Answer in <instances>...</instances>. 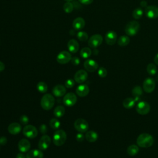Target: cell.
Here are the masks:
<instances>
[{
	"label": "cell",
	"instance_id": "8992f818",
	"mask_svg": "<svg viewBox=\"0 0 158 158\" xmlns=\"http://www.w3.org/2000/svg\"><path fill=\"white\" fill-rule=\"evenodd\" d=\"M102 41L103 38L100 34H94L89 38L88 43L89 47L92 48H96L102 44Z\"/></svg>",
	"mask_w": 158,
	"mask_h": 158
},
{
	"label": "cell",
	"instance_id": "ba28073f",
	"mask_svg": "<svg viewBox=\"0 0 158 158\" xmlns=\"http://www.w3.org/2000/svg\"><path fill=\"white\" fill-rule=\"evenodd\" d=\"M150 105L146 101H139L136 106V112L141 115H146L150 111Z\"/></svg>",
	"mask_w": 158,
	"mask_h": 158
},
{
	"label": "cell",
	"instance_id": "cb8c5ba5",
	"mask_svg": "<svg viewBox=\"0 0 158 158\" xmlns=\"http://www.w3.org/2000/svg\"><path fill=\"white\" fill-rule=\"evenodd\" d=\"M85 138L88 141L93 143V142H95L98 139V135L96 132H95L94 131L91 130V131H88L86 133Z\"/></svg>",
	"mask_w": 158,
	"mask_h": 158
},
{
	"label": "cell",
	"instance_id": "7c38bea8",
	"mask_svg": "<svg viewBox=\"0 0 158 158\" xmlns=\"http://www.w3.org/2000/svg\"><path fill=\"white\" fill-rule=\"evenodd\" d=\"M156 83L154 80L151 78H147L144 80L143 83V90L148 93H152L155 88Z\"/></svg>",
	"mask_w": 158,
	"mask_h": 158
},
{
	"label": "cell",
	"instance_id": "8fae6325",
	"mask_svg": "<svg viewBox=\"0 0 158 158\" xmlns=\"http://www.w3.org/2000/svg\"><path fill=\"white\" fill-rule=\"evenodd\" d=\"M77 101V98L75 94L73 93H67L63 98V102L64 104L68 106L72 107L75 104Z\"/></svg>",
	"mask_w": 158,
	"mask_h": 158
},
{
	"label": "cell",
	"instance_id": "d590c367",
	"mask_svg": "<svg viewBox=\"0 0 158 158\" xmlns=\"http://www.w3.org/2000/svg\"><path fill=\"white\" fill-rule=\"evenodd\" d=\"M49 125L52 129L57 130L60 127V123L59 120H57V118H54L51 119V120L49 122Z\"/></svg>",
	"mask_w": 158,
	"mask_h": 158
},
{
	"label": "cell",
	"instance_id": "30bf717a",
	"mask_svg": "<svg viewBox=\"0 0 158 158\" xmlns=\"http://www.w3.org/2000/svg\"><path fill=\"white\" fill-rule=\"evenodd\" d=\"M146 16L150 19H155L158 17V7L156 6H148L144 10Z\"/></svg>",
	"mask_w": 158,
	"mask_h": 158
},
{
	"label": "cell",
	"instance_id": "836d02e7",
	"mask_svg": "<svg viewBox=\"0 0 158 158\" xmlns=\"http://www.w3.org/2000/svg\"><path fill=\"white\" fill-rule=\"evenodd\" d=\"M63 9L65 13H70L73 10V5L70 1H67L63 6Z\"/></svg>",
	"mask_w": 158,
	"mask_h": 158
},
{
	"label": "cell",
	"instance_id": "4316f807",
	"mask_svg": "<svg viewBox=\"0 0 158 158\" xmlns=\"http://www.w3.org/2000/svg\"><path fill=\"white\" fill-rule=\"evenodd\" d=\"M130 43V38L127 35H122L117 39V44L118 46L123 47L127 46Z\"/></svg>",
	"mask_w": 158,
	"mask_h": 158
},
{
	"label": "cell",
	"instance_id": "f907efd6",
	"mask_svg": "<svg viewBox=\"0 0 158 158\" xmlns=\"http://www.w3.org/2000/svg\"><path fill=\"white\" fill-rule=\"evenodd\" d=\"M157 80H158V77H157Z\"/></svg>",
	"mask_w": 158,
	"mask_h": 158
},
{
	"label": "cell",
	"instance_id": "d6a6232c",
	"mask_svg": "<svg viewBox=\"0 0 158 158\" xmlns=\"http://www.w3.org/2000/svg\"><path fill=\"white\" fill-rule=\"evenodd\" d=\"M146 70L150 75H154L157 73V67L156 65L152 63H150L148 65Z\"/></svg>",
	"mask_w": 158,
	"mask_h": 158
},
{
	"label": "cell",
	"instance_id": "2e32d148",
	"mask_svg": "<svg viewBox=\"0 0 158 158\" xmlns=\"http://www.w3.org/2000/svg\"><path fill=\"white\" fill-rule=\"evenodd\" d=\"M117 40V35L114 31H109L105 36V41L107 44L112 46Z\"/></svg>",
	"mask_w": 158,
	"mask_h": 158
},
{
	"label": "cell",
	"instance_id": "3957f363",
	"mask_svg": "<svg viewBox=\"0 0 158 158\" xmlns=\"http://www.w3.org/2000/svg\"><path fill=\"white\" fill-rule=\"evenodd\" d=\"M67 139V134L64 130H58L55 131L52 137V141L57 146L63 145Z\"/></svg>",
	"mask_w": 158,
	"mask_h": 158
},
{
	"label": "cell",
	"instance_id": "681fc988",
	"mask_svg": "<svg viewBox=\"0 0 158 158\" xmlns=\"http://www.w3.org/2000/svg\"><path fill=\"white\" fill-rule=\"evenodd\" d=\"M66 1H73V0H65Z\"/></svg>",
	"mask_w": 158,
	"mask_h": 158
},
{
	"label": "cell",
	"instance_id": "f1b7e54d",
	"mask_svg": "<svg viewBox=\"0 0 158 158\" xmlns=\"http://www.w3.org/2000/svg\"><path fill=\"white\" fill-rule=\"evenodd\" d=\"M139 152V148L135 144H131L127 148V154L130 156H134Z\"/></svg>",
	"mask_w": 158,
	"mask_h": 158
},
{
	"label": "cell",
	"instance_id": "83f0119b",
	"mask_svg": "<svg viewBox=\"0 0 158 158\" xmlns=\"http://www.w3.org/2000/svg\"><path fill=\"white\" fill-rule=\"evenodd\" d=\"M65 112V109L64 108V106H57L54 110V115L56 117H62Z\"/></svg>",
	"mask_w": 158,
	"mask_h": 158
},
{
	"label": "cell",
	"instance_id": "9c48e42d",
	"mask_svg": "<svg viewBox=\"0 0 158 158\" xmlns=\"http://www.w3.org/2000/svg\"><path fill=\"white\" fill-rule=\"evenodd\" d=\"M72 56L70 53L67 51H62L60 52L56 57V60L58 63L60 64H65L71 60Z\"/></svg>",
	"mask_w": 158,
	"mask_h": 158
},
{
	"label": "cell",
	"instance_id": "f6af8a7d",
	"mask_svg": "<svg viewBox=\"0 0 158 158\" xmlns=\"http://www.w3.org/2000/svg\"><path fill=\"white\" fill-rule=\"evenodd\" d=\"M4 69H5L4 64L2 62L0 61V72L3 71V70H4Z\"/></svg>",
	"mask_w": 158,
	"mask_h": 158
},
{
	"label": "cell",
	"instance_id": "1f68e13d",
	"mask_svg": "<svg viewBox=\"0 0 158 158\" xmlns=\"http://www.w3.org/2000/svg\"><path fill=\"white\" fill-rule=\"evenodd\" d=\"M36 88L39 92L41 93H44L48 90V85L46 83L43 81H40L36 85Z\"/></svg>",
	"mask_w": 158,
	"mask_h": 158
},
{
	"label": "cell",
	"instance_id": "7dc6e473",
	"mask_svg": "<svg viewBox=\"0 0 158 158\" xmlns=\"http://www.w3.org/2000/svg\"><path fill=\"white\" fill-rule=\"evenodd\" d=\"M154 62L156 64L158 65V53H157L156 54V56H154Z\"/></svg>",
	"mask_w": 158,
	"mask_h": 158
},
{
	"label": "cell",
	"instance_id": "484cf974",
	"mask_svg": "<svg viewBox=\"0 0 158 158\" xmlns=\"http://www.w3.org/2000/svg\"><path fill=\"white\" fill-rule=\"evenodd\" d=\"M135 100L132 98H127L125 99L122 102L123 106L126 109H131L135 105Z\"/></svg>",
	"mask_w": 158,
	"mask_h": 158
},
{
	"label": "cell",
	"instance_id": "52a82bcc",
	"mask_svg": "<svg viewBox=\"0 0 158 158\" xmlns=\"http://www.w3.org/2000/svg\"><path fill=\"white\" fill-rule=\"evenodd\" d=\"M23 134L28 138H34L38 135V131L36 127L31 125H25L23 128Z\"/></svg>",
	"mask_w": 158,
	"mask_h": 158
},
{
	"label": "cell",
	"instance_id": "4fadbf2b",
	"mask_svg": "<svg viewBox=\"0 0 158 158\" xmlns=\"http://www.w3.org/2000/svg\"><path fill=\"white\" fill-rule=\"evenodd\" d=\"M51 142L49 136L44 135L41 137L38 142V148L41 151H44L48 148Z\"/></svg>",
	"mask_w": 158,
	"mask_h": 158
},
{
	"label": "cell",
	"instance_id": "d4e9b609",
	"mask_svg": "<svg viewBox=\"0 0 158 158\" xmlns=\"http://www.w3.org/2000/svg\"><path fill=\"white\" fill-rule=\"evenodd\" d=\"M143 94V89L139 86H135L132 89V95L134 96L135 101L140 100V97Z\"/></svg>",
	"mask_w": 158,
	"mask_h": 158
},
{
	"label": "cell",
	"instance_id": "7402d4cb",
	"mask_svg": "<svg viewBox=\"0 0 158 158\" xmlns=\"http://www.w3.org/2000/svg\"><path fill=\"white\" fill-rule=\"evenodd\" d=\"M85 21L82 17L76 18L72 23L73 28L76 30H80L85 27Z\"/></svg>",
	"mask_w": 158,
	"mask_h": 158
},
{
	"label": "cell",
	"instance_id": "7bdbcfd3",
	"mask_svg": "<svg viewBox=\"0 0 158 158\" xmlns=\"http://www.w3.org/2000/svg\"><path fill=\"white\" fill-rule=\"evenodd\" d=\"M80 3L84 5H89L91 4L93 1V0H78Z\"/></svg>",
	"mask_w": 158,
	"mask_h": 158
},
{
	"label": "cell",
	"instance_id": "7a4b0ae2",
	"mask_svg": "<svg viewBox=\"0 0 158 158\" xmlns=\"http://www.w3.org/2000/svg\"><path fill=\"white\" fill-rule=\"evenodd\" d=\"M140 25L138 22L136 20H132L129 22L125 26V32L127 36H133L136 35L139 31Z\"/></svg>",
	"mask_w": 158,
	"mask_h": 158
},
{
	"label": "cell",
	"instance_id": "ab89813d",
	"mask_svg": "<svg viewBox=\"0 0 158 158\" xmlns=\"http://www.w3.org/2000/svg\"><path fill=\"white\" fill-rule=\"evenodd\" d=\"M71 62H72V64L73 65H79V64L80 62V59L78 57H73L71 59Z\"/></svg>",
	"mask_w": 158,
	"mask_h": 158
},
{
	"label": "cell",
	"instance_id": "4dcf8cb0",
	"mask_svg": "<svg viewBox=\"0 0 158 158\" xmlns=\"http://www.w3.org/2000/svg\"><path fill=\"white\" fill-rule=\"evenodd\" d=\"M143 15V10L140 7H137L132 12V16L136 20H138L141 18Z\"/></svg>",
	"mask_w": 158,
	"mask_h": 158
},
{
	"label": "cell",
	"instance_id": "f546056e",
	"mask_svg": "<svg viewBox=\"0 0 158 158\" xmlns=\"http://www.w3.org/2000/svg\"><path fill=\"white\" fill-rule=\"evenodd\" d=\"M91 53H92V52L89 48L85 47L81 49L80 54L81 57H82L83 58L87 59L91 55Z\"/></svg>",
	"mask_w": 158,
	"mask_h": 158
},
{
	"label": "cell",
	"instance_id": "74e56055",
	"mask_svg": "<svg viewBox=\"0 0 158 158\" xmlns=\"http://www.w3.org/2000/svg\"><path fill=\"white\" fill-rule=\"evenodd\" d=\"M75 81L73 79H68L65 82V86L67 88H71L75 85Z\"/></svg>",
	"mask_w": 158,
	"mask_h": 158
},
{
	"label": "cell",
	"instance_id": "bcb514c9",
	"mask_svg": "<svg viewBox=\"0 0 158 158\" xmlns=\"http://www.w3.org/2000/svg\"><path fill=\"white\" fill-rule=\"evenodd\" d=\"M16 158H27L24 154H23L22 153H18L17 154Z\"/></svg>",
	"mask_w": 158,
	"mask_h": 158
},
{
	"label": "cell",
	"instance_id": "5b68a950",
	"mask_svg": "<svg viewBox=\"0 0 158 158\" xmlns=\"http://www.w3.org/2000/svg\"><path fill=\"white\" fill-rule=\"evenodd\" d=\"M75 128L80 133L86 132L89 128L88 123L83 118H78L74 122Z\"/></svg>",
	"mask_w": 158,
	"mask_h": 158
},
{
	"label": "cell",
	"instance_id": "44dd1931",
	"mask_svg": "<svg viewBox=\"0 0 158 158\" xmlns=\"http://www.w3.org/2000/svg\"><path fill=\"white\" fill-rule=\"evenodd\" d=\"M7 130L12 135H17L21 131L22 127L19 123L13 122L8 126Z\"/></svg>",
	"mask_w": 158,
	"mask_h": 158
},
{
	"label": "cell",
	"instance_id": "b9f144b4",
	"mask_svg": "<svg viewBox=\"0 0 158 158\" xmlns=\"http://www.w3.org/2000/svg\"><path fill=\"white\" fill-rule=\"evenodd\" d=\"M84 135L82 134V133H78L76 135V139L79 141V142H81V141H83L84 140Z\"/></svg>",
	"mask_w": 158,
	"mask_h": 158
},
{
	"label": "cell",
	"instance_id": "277c9868",
	"mask_svg": "<svg viewBox=\"0 0 158 158\" xmlns=\"http://www.w3.org/2000/svg\"><path fill=\"white\" fill-rule=\"evenodd\" d=\"M54 98L51 94H45L41 99V106L46 110H49L52 109L54 105Z\"/></svg>",
	"mask_w": 158,
	"mask_h": 158
},
{
	"label": "cell",
	"instance_id": "60d3db41",
	"mask_svg": "<svg viewBox=\"0 0 158 158\" xmlns=\"http://www.w3.org/2000/svg\"><path fill=\"white\" fill-rule=\"evenodd\" d=\"M48 130V127L45 124H42L40 126V131L41 133L45 134L47 132Z\"/></svg>",
	"mask_w": 158,
	"mask_h": 158
},
{
	"label": "cell",
	"instance_id": "d6986e66",
	"mask_svg": "<svg viewBox=\"0 0 158 158\" xmlns=\"http://www.w3.org/2000/svg\"><path fill=\"white\" fill-rule=\"evenodd\" d=\"M66 92L65 86L62 85H57L52 88V93L56 97L63 96Z\"/></svg>",
	"mask_w": 158,
	"mask_h": 158
},
{
	"label": "cell",
	"instance_id": "8d00e7d4",
	"mask_svg": "<svg viewBox=\"0 0 158 158\" xmlns=\"http://www.w3.org/2000/svg\"><path fill=\"white\" fill-rule=\"evenodd\" d=\"M98 75L101 77V78H104L107 76V70L103 67H101L99 68L98 71Z\"/></svg>",
	"mask_w": 158,
	"mask_h": 158
},
{
	"label": "cell",
	"instance_id": "6da1fadb",
	"mask_svg": "<svg viewBox=\"0 0 158 158\" xmlns=\"http://www.w3.org/2000/svg\"><path fill=\"white\" fill-rule=\"evenodd\" d=\"M137 144L141 148L151 147L154 143L153 137L148 133H141L136 139Z\"/></svg>",
	"mask_w": 158,
	"mask_h": 158
},
{
	"label": "cell",
	"instance_id": "f35d334b",
	"mask_svg": "<svg viewBox=\"0 0 158 158\" xmlns=\"http://www.w3.org/2000/svg\"><path fill=\"white\" fill-rule=\"evenodd\" d=\"M29 121V118L28 117L25 115H23L20 117V122L21 123H22L23 125H27Z\"/></svg>",
	"mask_w": 158,
	"mask_h": 158
},
{
	"label": "cell",
	"instance_id": "e575fe53",
	"mask_svg": "<svg viewBox=\"0 0 158 158\" xmlns=\"http://www.w3.org/2000/svg\"><path fill=\"white\" fill-rule=\"evenodd\" d=\"M77 38L81 41H86L88 40V33L85 31H80L78 32L77 34Z\"/></svg>",
	"mask_w": 158,
	"mask_h": 158
},
{
	"label": "cell",
	"instance_id": "ffe728a7",
	"mask_svg": "<svg viewBox=\"0 0 158 158\" xmlns=\"http://www.w3.org/2000/svg\"><path fill=\"white\" fill-rule=\"evenodd\" d=\"M67 48L69 52L75 54L79 49V44L76 40L71 39L67 43Z\"/></svg>",
	"mask_w": 158,
	"mask_h": 158
},
{
	"label": "cell",
	"instance_id": "c3c4849f",
	"mask_svg": "<svg viewBox=\"0 0 158 158\" xmlns=\"http://www.w3.org/2000/svg\"><path fill=\"white\" fill-rule=\"evenodd\" d=\"M140 4H141V6H142V7H147L148 6H146L147 5V3H146V1H141V3H140ZM145 7V8H146Z\"/></svg>",
	"mask_w": 158,
	"mask_h": 158
},
{
	"label": "cell",
	"instance_id": "603a6c76",
	"mask_svg": "<svg viewBox=\"0 0 158 158\" xmlns=\"http://www.w3.org/2000/svg\"><path fill=\"white\" fill-rule=\"evenodd\" d=\"M27 158H43V153L40 149H32L27 152Z\"/></svg>",
	"mask_w": 158,
	"mask_h": 158
},
{
	"label": "cell",
	"instance_id": "ac0fdd59",
	"mask_svg": "<svg viewBox=\"0 0 158 158\" xmlns=\"http://www.w3.org/2000/svg\"><path fill=\"white\" fill-rule=\"evenodd\" d=\"M89 88L88 85L85 84H81L77 86L76 88L77 94L80 97H85L89 93Z\"/></svg>",
	"mask_w": 158,
	"mask_h": 158
},
{
	"label": "cell",
	"instance_id": "5bb4252c",
	"mask_svg": "<svg viewBox=\"0 0 158 158\" xmlns=\"http://www.w3.org/2000/svg\"><path fill=\"white\" fill-rule=\"evenodd\" d=\"M83 65L85 69L89 72H94L98 69V64L93 59H86Z\"/></svg>",
	"mask_w": 158,
	"mask_h": 158
},
{
	"label": "cell",
	"instance_id": "e0dca14e",
	"mask_svg": "<svg viewBox=\"0 0 158 158\" xmlns=\"http://www.w3.org/2000/svg\"><path fill=\"white\" fill-rule=\"evenodd\" d=\"M30 143L27 139H22L18 143L19 150L22 152H26L30 149Z\"/></svg>",
	"mask_w": 158,
	"mask_h": 158
},
{
	"label": "cell",
	"instance_id": "ee69618b",
	"mask_svg": "<svg viewBox=\"0 0 158 158\" xmlns=\"http://www.w3.org/2000/svg\"><path fill=\"white\" fill-rule=\"evenodd\" d=\"M7 138L4 136H2L0 138V144L1 145H5L7 143Z\"/></svg>",
	"mask_w": 158,
	"mask_h": 158
},
{
	"label": "cell",
	"instance_id": "9a60e30c",
	"mask_svg": "<svg viewBox=\"0 0 158 158\" xmlns=\"http://www.w3.org/2000/svg\"><path fill=\"white\" fill-rule=\"evenodd\" d=\"M88 78V73L85 70H78L74 75V80L78 83L85 82Z\"/></svg>",
	"mask_w": 158,
	"mask_h": 158
}]
</instances>
